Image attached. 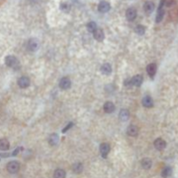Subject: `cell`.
<instances>
[{"label":"cell","instance_id":"18","mask_svg":"<svg viewBox=\"0 0 178 178\" xmlns=\"http://www.w3.org/2000/svg\"><path fill=\"white\" fill-rule=\"evenodd\" d=\"M129 112L127 110H122L120 111V113H119V118H120L121 121L125 122V121H127L128 119H129Z\"/></svg>","mask_w":178,"mask_h":178},{"label":"cell","instance_id":"8","mask_svg":"<svg viewBox=\"0 0 178 178\" xmlns=\"http://www.w3.org/2000/svg\"><path fill=\"white\" fill-rule=\"evenodd\" d=\"M143 9H144L145 12L148 13V14H150L155 10V4L151 1H147L143 5Z\"/></svg>","mask_w":178,"mask_h":178},{"label":"cell","instance_id":"9","mask_svg":"<svg viewBox=\"0 0 178 178\" xmlns=\"http://www.w3.org/2000/svg\"><path fill=\"white\" fill-rule=\"evenodd\" d=\"M137 17V11L135 8H129L126 11V17L128 20L133 21Z\"/></svg>","mask_w":178,"mask_h":178},{"label":"cell","instance_id":"21","mask_svg":"<svg viewBox=\"0 0 178 178\" xmlns=\"http://www.w3.org/2000/svg\"><path fill=\"white\" fill-rule=\"evenodd\" d=\"M65 171L61 169H57L54 172V178H65Z\"/></svg>","mask_w":178,"mask_h":178},{"label":"cell","instance_id":"16","mask_svg":"<svg viewBox=\"0 0 178 178\" xmlns=\"http://www.w3.org/2000/svg\"><path fill=\"white\" fill-rule=\"evenodd\" d=\"M10 148V142L5 138L0 140V150H7Z\"/></svg>","mask_w":178,"mask_h":178},{"label":"cell","instance_id":"15","mask_svg":"<svg viewBox=\"0 0 178 178\" xmlns=\"http://www.w3.org/2000/svg\"><path fill=\"white\" fill-rule=\"evenodd\" d=\"M94 38L95 39H97V41H102L104 39V34H103V31H102L101 29H97L94 32Z\"/></svg>","mask_w":178,"mask_h":178},{"label":"cell","instance_id":"25","mask_svg":"<svg viewBox=\"0 0 178 178\" xmlns=\"http://www.w3.org/2000/svg\"><path fill=\"white\" fill-rule=\"evenodd\" d=\"M171 173H172V169L170 167H166L162 171V177L164 178L168 177L171 175Z\"/></svg>","mask_w":178,"mask_h":178},{"label":"cell","instance_id":"24","mask_svg":"<svg viewBox=\"0 0 178 178\" xmlns=\"http://www.w3.org/2000/svg\"><path fill=\"white\" fill-rule=\"evenodd\" d=\"M59 141V137L57 134H52L51 137H50V139H49V142L51 145H57V142Z\"/></svg>","mask_w":178,"mask_h":178},{"label":"cell","instance_id":"20","mask_svg":"<svg viewBox=\"0 0 178 178\" xmlns=\"http://www.w3.org/2000/svg\"><path fill=\"white\" fill-rule=\"evenodd\" d=\"M141 163H142V168L145 169H150L151 165H152V162H151V160L150 158H144V159H142V161Z\"/></svg>","mask_w":178,"mask_h":178},{"label":"cell","instance_id":"2","mask_svg":"<svg viewBox=\"0 0 178 178\" xmlns=\"http://www.w3.org/2000/svg\"><path fill=\"white\" fill-rule=\"evenodd\" d=\"M163 4H165V0H162L161 3H160L159 8H158V11H157V14H156V18H155L156 23H160L163 18V16H164V10L163 9Z\"/></svg>","mask_w":178,"mask_h":178},{"label":"cell","instance_id":"27","mask_svg":"<svg viewBox=\"0 0 178 178\" xmlns=\"http://www.w3.org/2000/svg\"><path fill=\"white\" fill-rule=\"evenodd\" d=\"M135 31L138 34V35H143L145 32V28L142 25H137L135 29Z\"/></svg>","mask_w":178,"mask_h":178},{"label":"cell","instance_id":"13","mask_svg":"<svg viewBox=\"0 0 178 178\" xmlns=\"http://www.w3.org/2000/svg\"><path fill=\"white\" fill-rule=\"evenodd\" d=\"M127 134L130 137H136L138 134V128L135 125H130L127 129Z\"/></svg>","mask_w":178,"mask_h":178},{"label":"cell","instance_id":"22","mask_svg":"<svg viewBox=\"0 0 178 178\" xmlns=\"http://www.w3.org/2000/svg\"><path fill=\"white\" fill-rule=\"evenodd\" d=\"M101 71H102V73L105 74V75L110 74V72H111V66H110V64H103L102 67H101Z\"/></svg>","mask_w":178,"mask_h":178},{"label":"cell","instance_id":"1","mask_svg":"<svg viewBox=\"0 0 178 178\" xmlns=\"http://www.w3.org/2000/svg\"><path fill=\"white\" fill-rule=\"evenodd\" d=\"M5 64L7 66L14 68V69H17L19 67V61L17 60V58L14 56H8L5 58Z\"/></svg>","mask_w":178,"mask_h":178},{"label":"cell","instance_id":"19","mask_svg":"<svg viewBox=\"0 0 178 178\" xmlns=\"http://www.w3.org/2000/svg\"><path fill=\"white\" fill-rule=\"evenodd\" d=\"M147 72L150 76H154L156 72V65L155 64H150L147 66Z\"/></svg>","mask_w":178,"mask_h":178},{"label":"cell","instance_id":"7","mask_svg":"<svg viewBox=\"0 0 178 178\" xmlns=\"http://www.w3.org/2000/svg\"><path fill=\"white\" fill-rule=\"evenodd\" d=\"M154 146L158 150H163L166 147V142L162 138H158L154 142Z\"/></svg>","mask_w":178,"mask_h":178},{"label":"cell","instance_id":"29","mask_svg":"<svg viewBox=\"0 0 178 178\" xmlns=\"http://www.w3.org/2000/svg\"><path fill=\"white\" fill-rule=\"evenodd\" d=\"M72 125H73V124H72V123H70V124H69V125H67V126H66V127L64 128V129H63V132H66V131H67V129H70V127H72Z\"/></svg>","mask_w":178,"mask_h":178},{"label":"cell","instance_id":"14","mask_svg":"<svg viewBox=\"0 0 178 178\" xmlns=\"http://www.w3.org/2000/svg\"><path fill=\"white\" fill-rule=\"evenodd\" d=\"M142 83V76L141 75L135 76L130 80V84H133L135 86H140Z\"/></svg>","mask_w":178,"mask_h":178},{"label":"cell","instance_id":"23","mask_svg":"<svg viewBox=\"0 0 178 178\" xmlns=\"http://www.w3.org/2000/svg\"><path fill=\"white\" fill-rule=\"evenodd\" d=\"M72 170L73 172H75L76 174H79L83 171V164L80 163H76L72 166Z\"/></svg>","mask_w":178,"mask_h":178},{"label":"cell","instance_id":"3","mask_svg":"<svg viewBox=\"0 0 178 178\" xmlns=\"http://www.w3.org/2000/svg\"><path fill=\"white\" fill-rule=\"evenodd\" d=\"M19 163L16 161H12L7 164V170L11 174H15L19 170Z\"/></svg>","mask_w":178,"mask_h":178},{"label":"cell","instance_id":"11","mask_svg":"<svg viewBox=\"0 0 178 178\" xmlns=\"http://www.w3.org/2000/svg\"><path fill=\"white\" fill-rule=\"evenodd\" d=\"M18 85L21 88H27L30 85V79L26 76H22L18 79Z\"/></svg>","mask_w":178,"mask_h":178},{"label":"cell","instance_id":"4","mask_svg":"<svg viewBox=\"0 0 178 178\" xmlns=\"http://www.w3.org/2000/svg\"><path fill=\"white\" fill-rule=\"evenodd\" d=\"M39 47V43L37 39L35 38H31L28 41L27 43V48L28 50L31 51H37Z\"/></svg>","mask_w":178,"mask_h":178},{"label":"cell","instance_id":"10","mask_svg":"<svg viewBox=\"0 0 178 178\" xmlns=\"http://www.w3.org/2000/svg\"><path fill=\"white\" fill-rule=\"evenodd\" d=\"M110 147L108 143H102L101 146H100V152L102 154V157L106 158L107 157V155L110 152Z\"/></svg>","mask_w":178,"mask_h":178},{"label":"cell","instance_id":"28","mask_svg":"<svg viewBox=\"0 0 178 178\" xmlns=\"http://www.w3.org/2000/svg\"><path fill=\"white\" fill-rule=\"evenodd\" d=\"M60 8H61V10H63L64 12H68L69 9H70L69 5H68L67 4H62L61 6H60Z\"/></svg>","mask_w":178,"mask_h":178},{"label":"cell","instance_id":"6","mask_svg":"<svg viewBox=\"0 0 178 178\" xmlns=\"http://www.w3.org/2000/svg\"><path fill=\"white\" fill-rule=\"evenodd\" d=\"M110 4H109L108 2H106V1H102V2H100V4H98V11H99L100 12H107L110 11Z\"/></svg>","mask_w":178,"mask_h":178},{"label":"cell","instance_id":"17","mask_svg":"<svg viewBox=\"0 0 178 178\" xmlns=\"http://www.w3.org/2000/svg\"><path fill=\"white\" fill-rule=\"evenodd\" d=\"M142 104L144 107H147V108H150L153 106V100L152 98L149 96H146L143 97L142 99Z\"/></svg>","mask_w":178,"mask_h":178},{"label":"cell","instance_id":"5","mask_svg":"<svg viewBox=\"0 0 178 178\" xmlns=\"http://www.w3.org/2000/svg\"><path fill=\"white\" fill-rule=\"evenodd\" d=\"M71 85V82L70 80V78L68 77H63L61 80H60V83H59V87L63 89H69Z\"/></svg>","mask_w":178,"mask_h":178},{"label":"cell","instance_id":"26","mask_svg":"<svg viewBox=\"0 0 178 178\" xmlns=\"http://www.w3.org/2000/svg\"><path fill=\"white\" fill-rule=\"evenodd\" d=\"M87 29H88V31H90V32H94L97 29V24L95 22H89V24L87 25Z\"/></svg>","mask_w":178,"mask_h":178},{"label":"cell","instance_id":"12","mask_svg":"<svg viewBox=\"0 0 178 178\" xmlns=\"http://www.w3.org/2000/svg\"><path fill=\"white\" fill-rule=\"evenodd\" d=\"M103 110L106 113H112L115 110L114 103L111 102H106L104 103Z\"/></svg>","mask_w":178,"mask_h":178}]
</instances>
